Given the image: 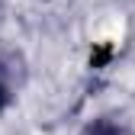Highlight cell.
Listing matches in <instances>:
<instances>
[{"label":"cell","mask_w":135,"mask_h":135,"mask_svg":"<svg viewBox=\"0 0 135 135\" xmlns=\"http://www.w3.org/2000/svg\"><path fill=\"white\" fill-rule=\"evenodd\" d=\"M26 77H29V68H26L23 52L0 45V113H7L20 100V90H23Z\"/></svg>","instance_id":"6da1fadb"},{"label":"cell","mask_w":135,"mask_h":135,"mask_svg":"<svg viewBox=\"0 0 135 135\" xmlns=\"http://www.w3.org/2000/svg\"><path fill=\"white\" fill-rule=\"evenodd\" d=\"M80 135H126V129L119 122H113V119H93Z\"/></svg>","instance_id":"7a4b0ae2"}]
</instances>
